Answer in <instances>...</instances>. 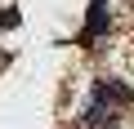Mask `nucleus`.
Returning a JSON list of instances; mask_svg holds the SVG:
<instances>
[{
  "mask_svg": "<svg viewBox=\"0 0 134 129\" xmlns=\"http://www.w3.org/2000/svg\"><path fill=\"white\" fill-rule=\"evenodd\" d=\"M94 94H103V98H112V102H130L134 94H130V85H116V80H107V85H98Z\"/></svg>",
  "mask_w": 134,
  "mask_h": 129,
  "instance_id": "obj_2",
  "label": "nucleus"
},
{
  "mask_svg": "<svg viewBox=\"0 0 134 129\" xmlns=\"http://www.w3.org/2000/svg\"><path fill=\"white\" fill-rule=\"evenodd\" d=\"M107 27V9H103V0H94V9H90V22H85V40L94 36V31H103Z\"/></svg>",
  "mask_w": 134,
  "mask_h": 129,
  "instance_id": "obj_1",
  "label": "nucleus"
}]
</instances>
